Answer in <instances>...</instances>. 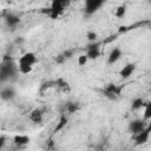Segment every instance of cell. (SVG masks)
<instances>
[{
  "instance_id": "5",
  "label": "cell",
  "mask_w": 151,
  "mask_h": 151,
  "mask_svg": "<svg viewBox=\"0 0 151 151\" xmlns=\"http://www.w3.org/2000/svg\"><path fill=\"white\" fill-rule=\"evenodd\" d=\"M19 72V68H18V65L15 66L13 63L8 61L7 64H4L1 66V71H0V76H1V81H5L7 80L8 78L15 76L17 73Z\"/></svg>"
},
{
  "instance_id": "9",
  "label": "cell",
  "mask_w": 151,
  "mask_h": 151,
  "mask_svg": "<svg viewBox=\"0 0 151 151\" xmlns=\"http://www.w3.org/2000/svg\"><path fill=\"white\" fill-rule=\"evenodd\" d=\"M28 118H29V120H31L32 123H34V124H40V123H42V120H44V110L40 109V107L33 109V110L29 112Z\"/></svg>"
},
{
  "instance_id": "17",
  "label": "cell",
  "mask_w": 151,
  "mask_h": 151,
  "mask_svg": "<svg viewBox=\"0 0 151 151\" xmlns=\"http://www.w3.org/2000/svg\"><path fill=\"white\" fill-rule=\"evenodd\" d=\"M144 106H145V101L143 98H134L131 101V110H133V111H137Z\"/></svg>"
},
{
  "instance_id": "19",
  "label": "cell",
  "mask_w": 151,
  "mask_h": 151,
  "mask_svg": "<svg viewBox=\"0 0 151 151\" xmlns=\"http://www.w3.org/2000/svg\"><path fill=\"white\" fill-rule=\"evenodd\" d=\"M143 118H144L145 120H151V101H149V103L145 104Z\"/></svg>"
},
{
  "instance_id": "11",
  "label": "cell",
  "mask_w": 151,
  "mask_h": 151,
  "mask_svg": "<svg viewBox=\"0 0 151 151\" xmlns=\"http://www.w3.org/2000/svg\"><path fill=\"white\" fill-rule=\"evenodd\" d=\"M5 21H6V24H7L8 27L15 28L20 24V18L17 14H14V13H7L5 15Z\"/></svg>"
},
{
  "instance_id": "7",
  "label": "cell",
  "mask_w": 151,
  "mask_h": 151,
  "mask_svg": "<svg viewBox=\"0 0 151 151\" xmlns=\"http://www.w3.org/2000/svg\"><path fill=\"white\" fill-rule=\"evenodd\" d=\"M146 120L143 119H133L129 123V132L132 134H137L139 132H142L145 127H146Z\"/></svg>"
},
{
  "instance_id": "14",
  "label": "cell",
  "mask_w": 151,
  "mask_h": 151,
  "mask_svg": "<svg viewBox=\"0 0 151 151\" xmlns=\"http://www.w3.org/2000/svg\"><path fill=\"white\" fill-rule=\"evenodd\" d=\"M29 137L26 136V134H15L13 137V143L18 146H24V145H27L29 143Z\"/></svg>"
},
{
  "instance_id": "8",
  "label": "cell",
  "mask_w": 151,
  "mask_h": 151,
  "mask_svg": "<svg viewBox=\"0 0 151 151\" xmlns=\"http://www.w3.org/2000/svg\"><path fill=\"white\" fill-rule=\"evenodd\" d=\"M100 48H99V42H91L87 45L86 47V54L88 57V59L91 60H94V59H98L100 57Z\"/></svg>"
},
{
  "instance_id": "6",
  "label": "cell",
  "mask_w": 151,
  "mask_h": 151,
  "mask_svg": "<svg viewBox=\"0 0 151 151\" xmlns=\"http://www.w3.org/2000/svg\"><path fill=\"white\" fill-rule=\"evenodd\" d=\"M150 134H151V123H149L146 125V127L142 132H139L137 134H133V139L136 142V145H143V144H145L149 140Z\"/></svg>"
},
{
  "instance_id": "4",
  "label": "cell",
  "mask_w": 151,
  "mask_h": 151,
  "mask_svg": "<svg viewBox=\"0 0 151 151\" xmlns=\"http://www.w3.org/2000/svg\"><path fill=\"white\" fill-rule=\"evenodd\" d=\"M104 4L105 0H84V13L86 15H92L99 11Z\"/></svg>"
},
{
  "instance_id": "16",
  "label": "cell",
  "mask_w": 151,
  "mask_h": 151,
  "mask_svg": "<svg viewBox=\"0 0 151 151\" xmlns=\"http://www.w3.org/2000/svg\"><path fill=\"white\" fill-rule=\"evenodd\" d=\"M67 123H68V118H67L66 113H63V114L60 116V118H59V122H58L57 126L54 127L53 132H54V133H57V132L61 131V130H63V129H64V127L67 125Z\"/></svg>"
},
{
  "instance_id": "24",
  "label": "cell",
  "mask_w": 151,
  "mask_h": 151,
  "mask_svg": "<svg viewBox=\"0 0 151 151\" xmlns=\"http://www.w3.org/2000/svg\"><path fill=\"white\" fill-rule=\"evenodd\" d=\"M63 53H64V55L66 57V59H71V58L73 57V54H74V51H73V50H66V51H64Z\"/></svg>"
},
{
  "instance_id": "15",
  "label": "cell",
  "mask_w": 151,
  "mask_h": 151,
  "mask_svg": "<svg viewBox=\"0 0 151 151\" xmlns=\"http://www.w3.org/2000/svg\"><path fill=\"white\" fill-rule=\"evenodd\" d=\"M14 97H15V91L12 87L7 86V87L1 90V98H2V100H5V101L12 100Z\"/></svg>"
},
{
  "instance_id": "13",
  "label": "cell",
  "mask_w": 151,
  "mask_h": 151,
  "mask_svg": "<svg viewBox=\"0 0 151 151\" xmlns=\"http://www.w3.org/2000/svg\"><path fill=\"white\" fill-rule=\"evenodd\" d=\"M80 110V104L78 101H68L65 104V112L67 114H73Z\"/></svg>"
},
{
  "instance_id": "3",
  "label": "cell",
  "mask_w": 151,
  "mask_h": 151,
  "mask_svg": "<svg viewBox=\"0 0 151 151\" xmlns=\"http://www.w3.org/2000/svg\"><path fill=\"white\" fill-rule=\"evenodd\" d=\"M123 85H116L113 83H110V84H106L105 87L103 88V93L104 96L110 99V100H117L120 94H122V91H123Z\"/></svg>"
},
{
  "instance_id": "21",
  "label": "cell",
  "mask_w": 151,
  "mask_h": 151,
  "mask_svg": "<svg viewBox=\"0 0 151 151\" xmlns=\"http://www.w3.org/2000/svg\"><path fill=\"white\" fill-rule=\"evenodd\" d=\"M86 38H87V40L90 42H94L97 40V38H98V34L94 31H87L86 32Z\"/></svg>"
},
{
  "instance_id": "20",
  "label": "cell",
  "mask_w": 151,
  "mask_h": 151,
  "mask_svg": "<svg viewBox=\"0 0 151 151\" xmlns=\"http://www.w3.org/2000/svg\"><path fill=\"white\" fill-rule=\"evenodd\" d=\"M88 60H90V59H88L87 54L85 53V54H80V55L78 57L77 63H78V65H79V66H85V65L87 64V61H88Z\"/></svg>"
},
{
  "instance_id": "2",
  "label": "cell",
  "mask_w": 151,
  "mask_h": 151,
  "mask_svg": "<svg viewBox=\"0 0 151 151\" xmlns=\"http://www.w3.org/2000/svg\"><path fill=\"white\" fill-rule=\"evenodd\" d=\"M71 0H51V6L48 8V17L53 20L59 19L65 9L70 6Z\"/></svg>"
},
{
  "instance_id": "18",
  "label": "cell",
  "mask_w": 151,
  "mask_h": 151,
  "mask_svg": "<svg viewBox=\"0 0 151 151\" xmlns=\"http://www.w3.org/2000/svg\"><path fill=\"white\" fill-rule=\"evenodd\" d=\"M114 17L116 18H118V19H123L124 17H125V14H126V6L125 5H120V6H118L116 9H114Z\"/></svg>"
},
{
  "instance_id": "27",
  "label": "cell",
  "mask_w": 151,
  "mask_h": 151,
  "mask_svg": "<svg viewBox=\"0 0 151 151\" xmlns=\"http://www.w3.org/2000/svg\"><path fill=\"white\" fill-rule=\"evenodd\" d=\"M149 1H151V0H149Z\"/></svg>"
},
{
  "instance_id": "22",
  "label": "cell",
  "mask_w": 151,
  "mask_h": 151,
  "mask_svg": "<svg viewBox=\"0 0 151 151\" xmlns=\"http://www.w3.org/2000/svg\"><path fill=\"white\" fill-rule=\"evenodd\" d=\"M55 86H58V87H60V88L66 90V87H68V83H67V81H65L63 78H59V79H57V80H55Z\"/></svg>"
},
{
  "instance_id": "26",
  "label": "cell",
  "mask_w": 151,
  "mask_h": 151,
  "mask_svg": "<svg viewBox=\"0 0 151 151\" xmlns=\"http://www.w3.org/2000/svg\"><path fill=\"white\" fill-rule=\"evenodd\" d=\"M15 42H17V44H22V42H24V38H22V37H19L18 39H15Z\"/></svg>"
},
{
  "instance_id": "10",
  "label": "cell",
  "mask_w": 151,
  "mask_h": 151,
  "mask_svg": "<svg viewBox=\"0 0 151 151\" xmlns=\"http://www.w3.org/2000/svg\"><path fill=\"white\" fill-rule=\"evenodd\" d=\"M136 71V64H126L125 66H123V68L119 71V76L123 79H127L130 78L133 72Z\"/></svg>"
},
{
  "instance_id": "1",
  "label": "cell",
  "mask_w": 151,
  "mask_h": 151,
  "mask_svg": "<svg viewBox=\"0 0 151 151\" xmlns=\"http://www.w3.org/2000/svg\"><path fill=\"white\" fill-rule=\"evenodd\" d=\"M37 61H38V58H37L35 53H33V52H26V53H24L18 59L19 73H21V74H28V73H31L32 70H33V66L37 64Z\"/></svg>"
},
{
  "instance_id": "25",
  "label": "cell",
  "mask_w": 151,
  "mask_h": 151,
  "mask_svg": "<svg viewBox=\"0 0 151 151\" xmlns=\"http://www.w3.org/2000/svg\"><path fill=\"white\" fill-rule=\"evenodd\" d=\"M4 144H5V137H4V136H1V138H0V149H2Z\"/></svg>"
},
{
  "instance_id": "23",
  "label": "cell",
  "mask_w": 151,
  "mask_h": 151,
  "mask_svg": "<svg viewBox=\"0 0 151 151\" xmlns=\"http://www.w3.org/2000/svg\"><path fill=\"white\" fill-rule=\"evenodd\" d=\"M66 60H67V59H66V57L64 55V53H60V54H58V55L54 58V61H55L58 65H63Z\"/></svg>"
},
{
  "instance_id": "12",
  "label": "cell",
  "mask_w": 151,
  "mask_h": 151,
  "mask_svg": "<svg viewBox=\"0 0 151 151\" xmlns=\"http://www.w3.org/2000/svg\"><path fill=\"white\" fill-rule=\"evenodd\" d=\"M122 55H123V51L119 47H114L113 50H111V52H110V54L107 57V64L112 65V64L117 63L120 59Z\"/></svg>"
}]
</instances>
